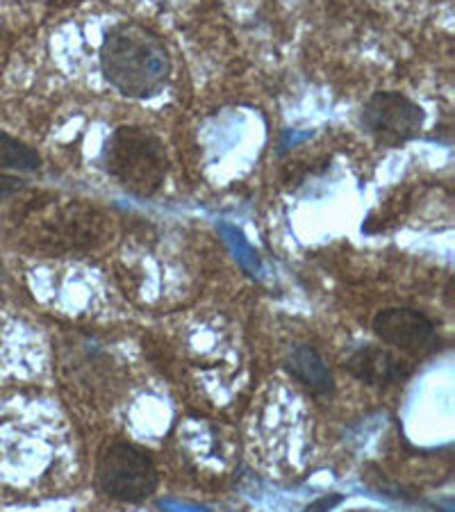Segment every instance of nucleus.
<instances>
[{"mask_svg":"<svg viewBox=\"0 0 455 512\" xmlns=\"http://www.w3.org/2000/svg\"><path fill=\"white\" fill-rule=\"evenodd\" d=\"M101 69L105 80L123 96L146 98L164 87L171 57L153 30L139 23H121L103 39Z\"/></svg>","mask_w":455,"mask_h":512,"instance_id":"f257e3e1","label":"nucleus"},{"mask_svg":"<svg viewBox=\"0 0 455 512\" xmlns=\"http://www.w3.org/2000/svg\"><path fill=\"white\" fill-rule=\"evenodd\" d=\"M105 169L128 192L146 198L164 185L167 158L162 144L151 132L137 126H123L107 142Z\"/></svg>","mask_w":455,"mask_h":512,"instance_id":"f03ea898","label":"nucleus"},{"mask_svg":"<svg viewBox=\"0 0 455 512\" xmlns=\"http://www.w3.org/2000/svg\"><path fill=\"white\" fill-rule=\"evenodd\" d=\"M157 469L142 449L114 442L98 460V487L110 499L137 503L151 497L157 487Z\"/></svg>","mask_w":455,"mask_h":512,"instance_id":"7ed1b4c3","label":"nucleus"},{"mask_svg":"<svg viewBox=\"0 0 455 512\" xmlns=\"http://www.w3.org/2000/svg\"><path fill=\"white\" fill-rule=\"evenodd\" d=\"M424 126V110L399 92H378L362 107V128L380 146L396 148L415 139Z\"/></svg>","mask_w":455,"mask_h":512,"instance_id":"20e7f679","label":"nucleus"},{"mask_svg":"<svg viewBox=\"0 0 455 512\" xmlns=\"http://www.w3.org/2000/svg\"><path fill=\"white\" fill-rule=\"evenodd\" d=\"M374 333L385 344L408 353L433 351L440 344L433 321L415 308H387L374 319Z\"/></svg>","mask_w":455,"mask_h":512,"instance_id":"39448f33","label":"nucleus"},{"mask_svg":"<svg viewBox=\"0 0 455 512\" xmlns=\"http://www.w3.org/2000/svg\"><path fill=\"white\" fill-rule=\"evenodd\" d=\"M346 369L367 385H392L410 374V367L401 358L376 346H362L355 351L346 362Z\"/></svg>","mask_w":455,"mask_h":512,"instance_id":"423d86ee","label":"nucleus"},{"mask_svg":"<svg viewBox=\"0 0 455 512\" xmlns=\"http://www.w3.org/2000/svg\"><path fill=\"white\" fill-rule=\"evenodd\" d=\"M287 371L317 396H328L335 390L324 358L312 346H296L287 358Z\"/></svg>","mask_w":455,"mask_h":512,"instance_id":"0eeeda50","label":"nucleus"},{"mask_svg":"<svg viewBox=\"0 0 455 512\" xmlns=\"http://www.w3.org/2000/svg\"><path fill=\"white\" fill-rule=\"evenodd\" d=\"M41 167V158L37 151H32L19 139H14L5 132H0V169L14 171H37Z\"/></svg>","mask_w":455,"mask_h":512,"instance_id":"6e6552de","label":"nucleus"},{"mask_svg":"<svg viewBox=\"0 0 455 512\" xmlns=\"http://www.w3.org/2000/svg\"><path fill=\"white\" fill-rule=\"evenodd\" d=\"M342 494H326V497H321L317 501H312L308 508H305L303 512H330L335 506H339L342 503Z\"/></svg>","mask_w":455,"mask_h":512,"instance_id":"1a4fd4ad","label":"nucleus"},{"mask_svg":"<svg viewBox=\"0 0 455 512\" xmlns=\"http://www.w3.org/2000/svg\"><path fill=\"white\" fill-rule=\"evenodd\" d=\"M19 185H21V183H19V180H16V178L0 176V196L14 192V189H19Z\"/></svg>","mask_w":455,"mask_h":512,"instance_id":"9d476101","label":"nucleus"}]
</instances>
